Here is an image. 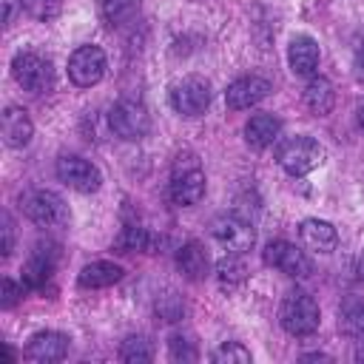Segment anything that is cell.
I'll list each match as a JSON object with an SVG mask.
<instances>
[{
    "instance_id": "2",
    "label": "cell",
    "mask_w": 364,
    "mask_h": 364,
    "mask_svg": "<svg viewBox=\"0 0 364 364\" xmlns=\"http://www.w3.org/2000/svg\"><path fill=\"white\" fill-rule=\"evenodd\" d=\"M321 313L318 304L310 293L304 290H290L279 307V324L284 327V333L290 336H313L318 330Z\"/></svg>"
},
{
    "instance_id": "17",
    "label": "cell",
    "mask_w": 364,
    "mask_h": 364,
    "mask_svg": "<svg viewBox=\"0 0 364 364\" xmlns=\"http://www.w3.org/2000/svg\"><path fill=\"white\" fill-rule=\"evenodd\" d=\"M299 236H301V245L313 253H333L338 245L336 228L324 219H304L299 228Z\"/></svg>"
},
{
    "instance_id": "21",
    "label": "cell",
    "mask_w": 364,
    "mask_h": 364,
    "mask_svg": "<svg viewBox=\"0 0 364 364\" xmlns=\"http://www.w3.org/2000/svg\"><path fill=\"white\" fill-rule=\"evenodd\" d=\"M176 267L185 273V279L191 282H199L208 276V267H210V259H208V250L199 245V242H188L179 247L176 253Z\"/></svg>"
},
{
    "instance_id": "25",
    "label": "cell",
    "mask_w": 364,
    "mask_h": 364,
    "mask_svg": "<svg viewBox=\"0 0 364 364\" xmlns=\"http://www.w3.org/2000/svg\"><path fill=\"white\" fill-rule=\"evenodd\" d=\"M216 276H219L222 284L233 287V284H242V282L247 279V267H245V262L239 259V253H230V256H225V259L216 264Z\"/></svg>"
},
{
    "instance_id": "13",
    "label": "cell",
    "mask_w": 364,
    "mask_h": 364,
    "mask_svg": "<svg viewBox=\"0 0 364 364\" xmlns=\"http://www.w3.org/2000/svg\"><path fill=\"white\" fill-rule=\"evenodd\" d=\"M26 355L31 361H40V364L63 361L68 355V336L65 333H57V330H40V333H34L28 338Z\"/></svg>"
},
{
    "instance_id": "14",
    "label": "cell",
    "mask_w": 364,
    "mask_h": 364,
    "mask_svg": "<svg viewBox=\"0 0 364 364\" xmlns=\"http://www.w3.org/2000/svg\"><path fill=\"white\" fill-rule=\"evenodd\" d=\"M318 43L310 34H296L287 46V60L296 77H313L318 68Z\"/></svg>"
},
{
    "instance_id": "34",
    "label": "cell",
    "mask_w": 364,
    "mask_h": 364,
    "mask_svg": "<svg viewBox=\"0 0 364 364\" xmlns=\"http://www.w3.org/2000/svg\"><path fill=\"white\" fill-rule=\"evenodd\" d=\"M355 358H358V361H364V344H358V350H355Z\"/></svg>"
},
{
    "instance_id": "9",
    "label": "cell",
    "mask_w": 364,
    "mask_h": 364,
    "mask_svg": "<svg viewBox=\"0 0 364 364\" xmlns=\"http://www.w3.org/2000/svg\"><path fill=\"white\" fill-rule=\"evenodd\" d=\"M105 51L100 46H80L68 57V77L80 88H91L105 77Z\"/></svg>"
},
{
    "instance_id": "20",
    "label": "cell",
    "mask_w": 364,
    "mask_h": 364,
    "mask_svg": "<svg viewBox=\"0 0 364 364\" xmlns=\"http://www.w3.org/2000/svg\"><path fill=\"white\" fill-rule=\"evenodd\" d=\"M336 105V91L330 85V80L324 77H310V82L304 85V108L313 117H324L330 114Z\"/></svg>"
},
{
    "instance_id": "24",
    "label": "cell",
    "mask_w": 364,
    "mask_h": 364,
    "mask_svg": "<svg viewBox=\"0 0 364 364\" xmlns=\"http://www.w3.org/2000/svg\"><path fill=\"white\" fill-rule=\"evenodd\" d=\"M119 358H122V361H128V364L151 361V358H154L151 341H148L145 336H128V338L119 344Z\"/></svg>"
},
{
    "instance_id": "28",
    "label": "cell",
    "mask_w": 364,
    "mask_h": 364,
    "mask_svg": "<svg viewBox=\"0 0 364 364\" xmlns=\"http://www.w3.org/2000/svg\"><path fill=\"white\" fill-rule=\"evenodd\" d=\"M168 350H171V358H173V361H196V358H199L193 341H191V338H182V336H173V338L168 341Z\"/></svg>"
},
{
    "instance_id": "27",
    "label": "cell",
    "mask_w": 364,
    "mask_h": 364,
    "mask_svg": "<svg viewBox=\"0 0 364 364\" xmlns=\"http://www.w3.org/2000/svg\"><path fill=\"white\" fill-rule=\"evenodd\" d=\"M23 6H26V11H28L31 17H37V20H51V17L60 14L63 0H23Z\"/></svg>"
},
{
    "instance_id": "8",
    "label": "cell",
    "mask_w": 364,
    "mask_h": 364,
    "mask_svg": "<svg viewBox=\"0 0 364 364\" xmlns=\"http://www.w3.org/2000/svg\"><path fill=\"white\" fill-rule=\"evenodd\" d=\"M210 233H213V239H216L228 253H239V256H242L245 250H250L253 242H256L253 225H250L247 219L236 216V213H222V216H216L213 225H210Z\"/></svg>"
},
{
    "instance_id": "19",
    "label": "cell",
    "mask_w": 364,
    "mask_h": 364,
    "mask_svg": "<svg viewBox=\"0 0 364 364\" xmlns=\"http://www.w3.org/2000/svg\"><path fill=\"white\" fill-rule=\"evenodd\" d=\"M122 276H125V270H122L117 262H105V259H100V262H91V264H85V267L80 270L77 284L85 287V290H100V287H111V284H117Z\"/></svg>"
},
{
    "instance_id": "11",
    "label": "cell",
    "mask_w": 364,
    "mask_h": 364,
    "mask_svg": "<svg viewBox=\"0 0 364 364\" xmlns=\"http://www.w3.org/2000/svg\"><path fill=\"white\" fill-rule=\"evenodd\" d=\"M270 91H273L270 80H264V77H259V74H247V77H239V80H233V82L228 85L225 102H228V108H233V111H245V108H250V105H259Z\"/></svg>"
},
{
    "instance_id": "6",
    "label": "cell",
    "mask_w": 364,
    "mask_h": 364,
    "mask_svg": "<svg viewBox=\"0 0 364 364\" xmlns=\"http://www.w3.org/2000/svg\"><path fill=\"white\" fill-rule=\"evenodd\" d=\"M108 125L119 139H142L151 131V117L148 108L139 100H119L111 111H108Z\"/></svg>"
},
{
    "instance_id": "5",
    "label": "cell",
    "mask_w": 364,
    "mask_h": 364,
    "mask_svg": "<svg viewBox=\"0 0 364 364\" xmlns=\"http://www.w3.org/2000/svg\"><path fill=\"white\" fill-rule=\"evenodd\" d=\"M168 102L182 117H199L210 105V82L205 77L191 74V77H185V80H179V82L171 85Z\"/></svg>"
},
{
    "instance_id": "10",
    "label": "cell",
    "mask_w": 364,
    "mask_h": 364,
    "mask_svg": "<svg viewBox=\"0 0 364 364\" xmlns=\"http://www.w3.org/2000/svg\"><path fill=\"white\" fill-rule=\"evenodd\" d=\"M264 262L290 279H307L313 273V262L307 259V253L284 239H276L264 247Z\"/></svg>"
},
{
    "instance_id": "33",
    "label": "cell",
    "mask_w": 364,
    "mask_h": 364,
    "mask_svg": "<svg viewBox=\"0 0 364 364\" xmlns=\"http://www.w3.org/2000/svg\"><path fill=\"white\" fill-rule=\"evenodd\" d=\"M355 77L364 82V48L355 54Z\"/></svg>"
},
{
    "instance_id": "23",
    "label": "cell",
    "mask_w": 364,
    "mask_h": 364,
    "mask_svg": "<svg viewBox=\"0 0 364 364\" xmlns=\"http://www.w3.org/2000/svg\"><path fill=\"white\" fill-rule=\"evenodd\" d=\"M154 242H156V239H154V233H151V230H145V228H139V225H128V228L119 233L117 247H119V250H125V253H134V250L151 253Z\"/></svg>"
},
{
    "instance_id": "16",
    "label": "cell",
    "mask_w": 364,
    "mask_h": 364,
    "mask_svg": "<svg viewBox=\"0 0 364 364\" xmlns=\"http://www.w3.org/2000/svg\"><path fill=\"white\" fill-rule=\"evenodd\" d=\"M54 267H57V247L54 245H46V247L37 245L34 253L28 256V262L23 264V282H26V287H43L51 279Z\"/></svg>"
},
{
    "instance_id": "30",
    "label": "cell",
    "mask_w": 364,
    "mask_h": 364,
    "mask_svg": "<svg viewBox=\"0 0 364 364\" xmlns=\"http://www.w3.org/2000/svg\"><path fill=\"white\" fill-rule=\"evenodd\" d=\"M20 296H23V287L17 284V282H11V279H3V296H0V307H14L17 301H20Z\"/></svg>"
},
{
    "instance_id": "1",
    "label": "cell",
    "mask_w": 364,
    "mask_h": 364,
    "mask_svg": "<svg viewBox=\"0 0 364 364\" xmlns=\"http://www.w3.org/2000/svg\"><path fill=\"white\" fill-rule=\"evenodd\" d=\"M20 210L40 228H48V230H57V228H68L71 222V210L65 205L63 196H57L54 191H43V188H34V191H26L20 196Z\"/></svg>"
},
{
    "instance_id": "7",
    "label": "cell",
    "mask_w": 364,
    "mask_h": 364,
    "mask_svg": "<svg viewBox=\"0 0 364 364\" xmlns=\"http://www.w3.org/2000/svg\"><path fill=\"white\" fill-rule=\"evenodd\" d=\"M54 171H57V179L63 185H68L71 191H77V193H94L100 188V182H102L100 168L94 162L77 156V154H63L57 159Z\"/></svg>"
},
{
    "instance_id": "29",
    "label": "cell",
    "mask_w": 364,
    "mask_h": 364,
    "mask_svg": "<svg viewBox=\"0 0 364 364\" xmlns=\"http://www.w3.org/2000/svg\"><path fill=\"white\" fill-rule=\"evenodd\" d=\"M156 313H159L165 321H176V318L182 316V304H179V299H176L173 293H168V296H162V299L156 301Z\"/></svg>"
},
{
    "instance_id": "15",
    "label": "cell",
    "mask_w": 364,
    "mask_h": 364,
    "mask_svg": "<svg viewBox=\"0 0 364 364\" xmlns=\"http://www.w3.org/2000/svg\"><path fill=\"white\" fill-rule=\"evenodd\" d=\"M0 131H3V142L9 148H26L31 142V136H34V122H31V117H28L26 108L11 105V108L3 111Z\"/></svg>"
},
{
    "instance_id": "31",
    "label": "cell",
    "mask_w": 364,
    "mask_h": 364,
    "mask_svg": "<svg viewBox=\"0 0 364 364\" xmlns=\"http://www.w3.org/2000/svg\"><path fill=\"white\" fill-rule=\"evenodd\" d=\"M14 250V225H11V216L3 213V256H9Z\"/></svg>"
},
{
    "instance_id": "32",
    "label": "cell",
    "mask_w": 364,
    "mask_h": 364,
    "mask_svg": "<svg viewBox=\"0 0 364 364\" xmlns=\"http://www.w3.org/2000/svg\"><path fill=\"white\" fill-rule=\"evenodd\" d=\"M23 6V0H3V23L9 26V23H14V17H17V9Z\"/></svg>"
},
{
    "instance_id": "26",
    "label": "cell",
    "mask_w": 364,
    "mask_h": 364,
    "mask_svg": "<svg viewBox=\"0 0 364 364\" xmlns=\"http://www.w3.org/2000/svg\"><path fill=\"white\" fill-rule=\"evenodd\" d=\"M216 364H250V350L239 341H225L222 347L213 350L210 355Z\"/></svg>"
},
{
    "instance_id": "35",
    "label": "cell",
    "mask_w": 364,
    "mask_h": 364,
    "mask_svg": "<svg viewBox=\"0 0 364 364\" xmlns=\"http://www.w3.org/2000/svg\"><path fill=\"white\" fill-rule=\"evenodd\" d=\"M358 114H361V125H364V108H361V111H358Z\"/></svg>"
},
{
    "instance_id": "3",
    "label": "cell",
    "mask_w": 364,
    "mask_h": 364,
    "mask_svg": "<svg viewBox=\"0 0 364 364\" xmlns=\"http://www.w3.org/2000/svg\"><path fill=\"white\" fill-rule=\"evenodd\" d=\"M11 77L14 82L28 94H46L54 85V68L46 57L34 51H20L11 60Z\"/></svg>"
},
{
    "instance_id": "22",
    "label": "cell",
    "mask_w": 364,
    "mask_h": 364,
    "mask_svg": "<svg viewBox=\"0 0 364 364\" xmlns=\"http://www.w3.org/2000/svg\"><path fill=\"white\" fill-rule=\"evenodd\" d=\"M102 17L111 28H128L139 17L136 0H102Z\"/></svg>"
},
{
    "instance_id": "12",
    "label": "cell",
    "mask_w": 364,
    "mask_h": 364,
    "mask_svg": "<svg viewBox=\"0 0 364 364\" xmlns=\"http://www.w3.org/2000/svg\"><path fill=\"white\" fill-rule=\"evenodd\" d=\"M205 171L196 165V162H191L188 168H176V173H173V179H171V199H173V205H182V208H188V205H196V202H202V196H205Z\"/></svg>"
},
{
    "instance_id": "18",
    "label": "cell",
    "mask_w": 364,
    "mask_h": 364,
    "mask_svg": "<svg viewBox=\"0 0 364 364\" xmlns=\"http://www.w3.org/2000/svg\"><path fill=\"white\" fill-rule=\"evenodd\" d=\"M279 134H282V119L273 117V114H253L245 125V139L256 151L270 148L279 139Z\"/></svg>"
},
{
    "instance_id": "4",
    "label": "cell",
    "mask_w": 364,
    "mask_h": 364,
    "mask_svg": "<svg viewBox=\"0 0 364 364\" xmlns=\"http://www.w3.org/2000/svg\"><path fill=\"white\" fill-rule=\"evenodd\" d=\"M276 159H279L282 171H287L290 176H304L324 162V148L313 136H290L279 148Z\"/></svg>"
}]
</instances>
